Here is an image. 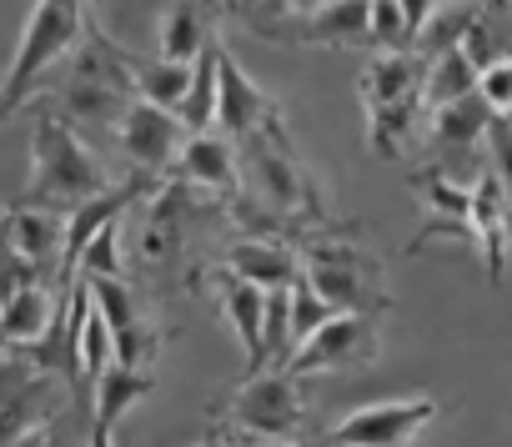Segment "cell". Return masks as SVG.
Returning <instances> with one entry per match:
<instances>
[{
  "mask_svg": "<svg viewBox=\"0 0 512 447\" xmlns=\"http://www.w3.org/2000/svg\"><path fill=\"white\" fill-rule=\"evenodd\" d=\"M136 76H131V51H121L106 31H86L81 51L71 56L66 81L56 86V106L71 126H91V131H116L121 116L136 106Z\"/></svg>",
  "mask_w": 512,
  "mask_h": 447,
  "instance_id": "obj_1",
  "label": "cell"
},
{
  "mask_svg": "<svg viewBox=\"0 0 512 447\" xmlns=\"http://www.w3.org/2000/svg\"><path fill=\"white\" fill-rule=\"evenodd\" d=\"M236 166H241V191L251 201H262L272 216H282L287 227H312L327 232L332 211L327 196L317 186V176L302 166L292 136H256L236 146Z\"/></svg>",
  "mask_w": 512,
  "mask_h": 447,
  "instance_id": "obj_2",
  "label": "cell"
},
{
  "mask_svg": "<svg viewBox=\"0 0 512 447\" xmlns=\"http://www.w3.org/2000/svg\"><path fill=\"white\" fill-rule=\"evenodd\" d=\"M31 186H26V206H51L61 216H71L81 201L111 191V176L106 166L96 161V151L81 141V131L56 111V106H41L36 116V141H31Z\"/></svg>",
  "mask_w": 512,
  "mask_h": 447,
  "instance_id": "obj_3",
  "label": "cell"
},
{
  "mask_svg": "<svg viewBox=\"0 0 512 447\" xmlns=\"http://www.w3.org/2000/svg\"><path fill=\"white\" fill-rule=\"evenodd\" d=\"M297 272L312 282V292L332 307V312H367V317H382L392 307V287H387V272L382 262L357 242V237H342V232H317L307 237V247L297 252Z\"/></svg>",
  "mask_w": 512,
  "mask_h": 447,
  "instance_id": "obj_4",
  "label": "cell"
},
{
  "mask_svg": "<svg viewBox=\"0 0 512 447\" xmlns=\"http://www.w3.org/2000/svg\"><path fill=\"white\" fill-rule=\"evenodd\" d=\"M86 6L91 0H36V11L26 21V36L16 46V61H11V76L0 81V121H6L16 106H26V96L36 91V81L61 66L66 56L81 51L91 21H86Z\"/></svg>",
  "mask_w": 512,
  "mask_h": 447,
  "instance_id": "obj_5",
  "label": "cell"
},
{
  "mask_svg": "<svg viewBox=\"0 0 512 447\" xmlns=\"http://www.w3.org/2000/svg\"><path fill=\"white\" fill-rule=\"evenodd\" d=\"M302 377L282 372V367H267L236 387L226 417H231V432L241 442H297L302 427H307V402H302Z\"/></svg>",
  "mask_w": 512,
  "mask_h": 447,
  "instance_id": "obj_6",
  "label": "cell"
},
{
  "mask_svg": "<svg viewBox=\"0 0 512 447\" xmlns=\"http://www.w3.org/2000/svg\"><path fill=\"white\" fill-rule=\"evenodd\" d=\"M216 131L241 146V141H256V136H292L287 131V116H282V101L267 96L256 86L241 61L231 56V46L216 51Z\"/></svg>",
  "mask_w": 512,
  "mask_h": 447,
  "instance_id": "obj_7",
  "label": "cell"
},
{
  "mask_svg": "<svg viewBox=\"0 0 512 447\" xmlns=\"http://www.w3.org/2000/svg\"><path fill=\"white\" fill-rule=\"evenodd\" d=\"M492 106L472 91L442 111H427V151H432V166L442 176H452L457 186H472L482 171H477V151H487V131H492Z\"/></svg>",
  "mask_w": 512,
  "mask_h": 447,
  "instance_id": "obj_8",
  "label": "cell"
},
{
  "mask_svg": "<svg viewBox=\"0 0 512 447\" xmlns=\"http://www.w3.org/2000/svg\"><path fill=\"white\" fill-rule=\"evenodd\" d=\"M367 362H377V317L337 312L292 352V362L282 372L317 377V372H352V367H367Z\"/></svg>",
  "mask_w": 512,
  "mask_h": 447,
  "instance_id": "obj_9",
  "label": "cell"
},
{
  "mask_svg": "<svg viewBox=\"0 0 512 447\" xmlns=\"http://www.w3.org/2000/svg\"><path fill=\"white\" fill-rule=\"evenodd\" d=\"M432 417H437V402H432V397L372 402V407L347 412V417L327 432V442H332V447H412Z\"/></svg>",
  "mask_w": 512,
  "mask_h": 447,
  "instance_id": "obj_10",
  "label": "cell"
},
{
  "mask_svg": "<svg viewBox=\"0 0 512 447\" xmlns=\"http://www.w3.org/2000/svg\"><path fill=\"white\" fill-rule=\"evenodd\" d=\"M251 36L277 41V46H342V51L372 46V0H327L312 16L256 26Z\"/></svg>",
  "mask_w": 512,
  "mask_h": 447,
  "instance_id": "obj_11",
  "label": "cell"
},
{
  "mask_svg": "<svg viewBox=\"0 0 512 447\" xmlns=\"http://www.w3.org/2000/svg\"><path fill=\"white\" fill-rule=\"evenodd\" d=\"M186 141H191L186 121H181L176 111H166V106H151V101H136V106L121 116V126H116V146H121L126 161H131L136 171H146V176H166V171L176 166V156H181Z\"/></svg>",
  "mask_w": 512,
  "mask_h": 447,
  "instance_id": "obj_12",
  "label": "cell"
},
{
  "mask_svg": "<svg viewBox=\"0 0 512 447\" xmlns=\"http://www.w3.org/2000/svg\"><path fill=\"white\" fill-rule=\"evenodd\" d=\"M91 282V297H96V312L106 317L111 327V347H116V362L121 367H156V347H161V332L146 322L136 292L121 282V277H86Z\"/></svg>",
  "mask_w": 512,
  "mask_h": 447,
  "instance_id": "obj_13",
  "label": "cell"
},
{
  "mask_svg": "<svg viewBox=\"0 0 512 447\" xmlns=\"http://www.w3.org/2000/svg\"><path fill=\"white\" fill-rule=\"evenodd\" d=\"M0 247H11L16 257H26L41 277L56 272L61 282V252H66V216L51 206H26L16 201L0 216Z\"/></svg>",
  "mask_w": 512,
  "mask_h": 447,
  "instance_id": "obj_14",
  "label": "cell"
},
{
  "mask_svg": "<svg viewBox=\"0 0 512 447\" xmlns=\"http://www.w3.org/2000/svg\"><path fill=\"white\" fill-rule=\"evenodd\" d=\"M226 16H231V0H171L166 16H161V31H156L161 61L191 66V61L216 41V26H221Z\"/></svg>",
  "mask_w": 512,
  "mask_h": 447,
  "instance_id": "obj_15",
  "label": "cell"
},
{
  "mask_svg": "<svg viewBox=\"0 0 512 447\" xmlns=\"http://www.w3.org/2000/svg\"><path fill=\"white\" fill-rule=\"evenodd\" d=\"M91 392H96V407H91V442L86 447H116V422L136 402H146L156 392V367H121V362H111Z\"/></svg>",
  "mask_w": 512,
  "mask_h": 447,
  "instance_id": "obj_16",
  "label": "cell"
},
{
  "mask_svg": "<svg viewBox=\"0 0 512 447\" xmlns=\"http://www.w3.org/2000/svg\"><path fill=\"white\" fill-rule=\"evenodd\" d=\"M472 232H477V247L487 262V282L497 287L502 267H507V242H512V196L502 191V181L487 166L472 181Z\"/></svg>",
  "mask_w": 512,
  "mask_h": 447,
  "instance_id": "obj_17",
  "label": "cell"
},
{
  "mask_svg": "<svg viewBox=\"0 0 512 447\" xmlns=\"http://www.w3.org/2000/svg\"><path fill=\"white\" fill-rule=\"evenodd\" d=\"M171 176H181V181H191L196 191H211V196H221V201H231V196L241 191L236 146H231L221 131H201V136H191V141L181 146Z\"/></svg>",
  "mask_w": 512,
  "mask_h": 447,
  "instance_id": "obj_18",
  "label": "cell"
},
{
  "mask_svg": "<svg viewBox=\"0 0 512 447\" xmlns=\"http://www.w3.org/2000/svg\"><path fill=\"white\" fill-rule=\"evenodd\" d=\"M211 287H216L221 317L231 322L236 342L246 347V377H256V372H262V312H267V292L251 287V282H241V277L226 272V267L211 272Z\"/></svg>",
  "mask_w": 512,
  "mask_h": 447,
  "instance_id": "obj_19",
  "label": "cell"
},
{
  "mask_svg": "<svg viewBox=\"0 0 512 447\" xmlns=\"http://www.w3.org/2000/svg\"><path fill=\"white\" fill-rule=\"evenodd\" d=\"M422 81H427V61L417 51H382L377 61H367V71L357 76V96L372 111H387L407 96H422Z\"/></svg>",
  "mask_w": 512,
  "mask_h": 447,
  "instance_id": "obj_20",
  "label": "cell"
},
{
  "mask_svg": "<svg viewBox=\"0 0 512 447\" xmlns=\"http://www.w3.org/2000/svg\"><path fill=\"white\" fill-rule=\"evenodd\" d=\"M226 272H236L241 282L262 287V292H277L297 282V252L272 237H241L226 247Z\"/></svg>",
  "mask_w": 512,
  "mask_h": 447,
  "instance_id": "obj_21",
  "label": "cell"
},
{
  "mask_svg": "<svg viewBox=\"0 0 512 447\" xmlns=\"http://www.w3.org/2000/svg\"><path fill=\"white\" fill-rule=\"evenodd\" d=\"M56 307L61 297L46 287V282H31L11 297V307L0 312V337H6V347H26V342H41L46 327L56 322Z\"/></svg>",
  "mask_w": 512,
  "mask_h": 447,
  "instance_id": "obj_22",
  "label": "cell"
},
{
  "mask_svg": "<svg viewBox=\"0 0 512 447\" xmlns=\"http://www.w3.org/2000/svg\"><path fill=\"white\" fill-rule=\"evenodd\" d=\"M472 91H477V66L467 61L462 46L457 51H442L437 61H427V81H422L427 111H442V106H452V101H462Z\"/></svg>",
  "mask_w": 512,
  "mask_h": 447,
  "instance_id": "obj_23",
  "label": "cell"
},
{
  "mask_svg": "<svg viewBox=\"0 0 512 447\" xmlns=\"http://www.w3.org/2000/svg\"><path fill=\"white\" fill-rule=\"evenodd\" d=\"M131 76H136V96L151 101V106H166V111H181L186 91H191V66L181 61H136L131 56Z\"/></svg>",
  "mask_w": 512,
  "mask_h": 447,
  "instance_id": "obj_24",
  "label": "cell"
},
{
  "mask_svg": "<svg viewBox=\"0 0 512 447\" xmlns=\"http://www.w3.org/2000/svg\"><path fill=\"white\" fill-rule=\"evenodd\" d=\"M216 51H221V41H211V46L191 61V91H186V101H181V111H176L191 136L216 131Z\"/></svg>",
  "mask_w": 512,
  "mask_h": 447,
  "instance_id": "obj_25",
  "label": "cell"
},
{
  "mask_svg": "<svg viewBox=\"0 0 512 447\" xmlns=\"http://www.w3.org/2000/svg\"><path fill=\"white\" fill-rule=\"evenodd\" d=\"M327 0H231V16L256 31V26H272V21H297V16H312L322 11Z\"/></svg>",
  "mask_w": 512,
  "mask_h": 447,
  "instance_id": "obj_26",
  "label": "cell"
},
{
  "mask_svg": "<svg viewBox=\"0 0 512 447\" xmlns=\"http://www.w3.org/2000/svg\"><path fill=\"white\" fill-rule=\"evenodd\" d=\"M116 362V347H111V327H106V317L91 307V317H86V327H81V382H101V372Z\"/></svg>",
  "mask_w": 512,
  "mask_h": 447,
  "instance_id": "obj_27",
  "label": "cell"
},
{
  "mask_svg": "<svg viewBox=\"0 0 512 447\" xmlns=\"http://www.w3.org/2000/svg\"><path fill=\"white\" fill-rule=\"evenodd\" d=\"M76 272H81V277H121V221L101 227V232L86 242Z\"/></svg>",
  "mask_w": 512,
  "mask_h": 447,
  "instance_id": "obj_28",
  "label": "cell"
},
{
  "mask_svg": "<svg viewBox=\"0 0 512 447\" xmlns=\"http://www.w3.org/2000/svg\"><path fill=\"white\" fill-rule=\"evenodd\" d=\"M327 317H337V312H332V307L312 292V282L297 272V282H292V332H297V347H302Z\"/></svg>",
  "mask_w": 512,
  "mask_h": 447,
  "instance_id": "obj_29",
  "label": "cell"
},
{
  "mask_svg": "<svg viewBox=\"0 0 512 447\" xmlns=\"http://www.w3.org/2000/svg\"><path fill=\"white\" fill-rule=\"evenodd\" d=\"M372 46H382V51H412V31L402 21L397 0H372Z\"/></svg>",
  "mask_w": 512,
  "mask_h": 447,
  "instance_id": "obj_30",
  "label": "cell"
},
{
  "mask_svg": "<svg viewBox=\"0 0 512 447\" xmlns=\"http://www.w3.org/2000/svg\"><path fill=\"white\" fill-rule=\"evenodd\" d=\"M477 96L492 106V116H512V61L477 71Z\"/></svg>",
  "mask_w": 512,
  "mask_h": 447,
  "instance_id": "obj_31",
  "label": "cell"
},
{
  "mask_svg": "<svg viewBox=\"0 0 512 447\" xmlns=\"http://www.w3.org/2000/svg\"><path fill=\"white\" fill-rule=\"evenodd\" d=\"M487 171L502 181V191L512 196V121L497 116L492 131H487Z\"/></svg>",
  "mask_w": 512,
  "mask_h": 447,
  "instance_id": "obj_32",
  "label": "cell"
},
{
  "mask_svg": "<svg viewBox=\"0 0 512 447\" xmlns=\"http://www.w3.org/2000/svg\"><path fill=\"white\" fill-rule=\"evenodd\" d=\"M31 282H46L26 257H16L11 247H0V312H6L11 307V297L21 292V287H31Z\"/></svg>",
  "mask_w": 512,
  "mask_h": 447,
  "instance_id": "obj_33",
  "label": "cell"
},
{
  "mask_svg": "<svg viewBox=\"0 0 512 447\" xmlns=\"http://www.w3.org/2000/svg\"><path fill=\"white\" fill-rule=\"evenodd\" d=\"M402 6V21H407V31H412V46H417V36H422V26L432 21V11H437V0H397Z\"/></svg>",
  "mask_w": 512,
  "mask_h": 447,
  "instance_id": "obj_34",
  "label": "cell"
},
{
  "mask_svg": "<svg viewBox=\"0 0 512 447\" xmlns=\"http://www.w3.org/2000/svg\"><path fill=\"white\" fill-rule=\"evenodd\" d=\"M201 447H241V437H236L231 427H216V432H211V437H206Z\"/></svg>",
  "mask_w": 512,
  "mask_h": 447,
  "instance_id": "obj_35",
  "label": "cell"
},
{
  "mask_svg": "<svg viewBox=\"0 0 512 447\" xmlns=\"http://www.w3.org/2000/svg\"><path fill=\"white\" fill-rule=\"evenodd\" d=\"M256 447H307V442H256Z\"/></svg>",
  "mask_w": 512,
  "mask_h": 447,
  "instance_id": "obj_36",
  "label": "cell"
},
{
  "mask_svg": "<svg viewBox=\"0 0 512 447\" xmlns=\"http://www.w3.org/2000/svg\"><path fill=\"white\" fill-rule=\"evenodd\" d=\"M437 6H457V0H437Z\"/></svg>",
  "mask_w": 512,
  "mask_h": 447,
  "instance_id": "obj_37",
  "label": "cell"
},
{
  "mask_svg": "<svg viewBox=\"0 0 512 447\" xmlns=\"http://www.w3.org/2000/svg\"><path fill=\"white\" fill-rule=\"evenodd\" d=\"M91 6H96V11H101V6H106V0H91Z\"/></svg>",
  "mask_w": 512,
  "mask_h": 447,
  "instance_id": "obj_38",
  "label": "cell"
},
{
  "mask_svg": "<svg viewBox=\"0 0 512 447\" xmlns=\"http://www.w3.org/2000/svg\"><path fill=\"white\" fill-rule=\"evenodd\" d=\"M0 352H6V337H0Z\"/></svg>",
  "mask_w": 512,
  "mask_h": 447,
  "instance_id": "obj_39",
  "label": "cell"
},
{
  "mask_svg": "<svg viewBox=\"0 0 512 447\" xmlns=\"http://www.w3.org/2000/svg\"><path fill=\"white\" fill-rule=\"evenodd\" d=\"M507 121H512V116H507Z\"/></svg>",
  "mask_w": 512,
  "mask_h": 447,
  "instance_id": "obj_40",
  "label": "cell"
}]
</instances>
